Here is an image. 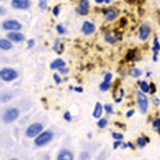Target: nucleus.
<instances>
[{
	"label": "nucleus",
	"mask_w": 160,
	"mask_h": 160,
	"mask_svg": "<svg viewBox=\"0 0 160 160\" xmlns=\"http://www.w3.org/2000/svg\"><path fill=\"white\" fill-rule=\"evenodd\" d=\"M53 137H54V134H53V132L52 130H43L34 138V145L38 147V148L45 147L52 141V140H53Z\"/></svg>",
	"instance_id": "obj_1"
},
{
	"label": "nucleus",
	"mask_w": 160,
	"mask_h": 160,
	"mask_svg": "<svg viewBox=\"0 0 160 160\" xmlns=\"http://www.w3.org/2000/svg\"><path fill=\"white\" fill-rule=\"evenodd\" d=\"M19 115H21L19 109H17V107H8V109H6L3 111L2 119H3V122H6V123H11V122L17 121L19 118Z\"/></svg>",
	"instance_id": "obj_2"
},
{
	"label": "nucleus",
	"mask_w": 160,
	"mask_h": 160,
	"mask_svg": "<svg viewBox=\"0 0 160 160\" xmlns=\"http://www.w3.org/2000/svg\"><path fill=\"white\" fill-rule=\"evenodd\" d=\"M0 79H2L3 82H7V83L14 82V80L18 79V72L15 69H12V68H8V67L2 68V69H0Z\"/></svg>",
	"instance_id": "obj_3"
},
{
	"label": "nucleus",
	"mask_w": 160,
	"mask_h": 160,
	"mask_svg": "<svg viewBox=\"0 0 160 160\" xmlns=\"http://www.w3.org/2000/svg\"><path fill=\"white\" fill-rule=\"evenodd\" d=\"M136 98H137V106H138L140 111H141L142 114H145L148 111V106H149V101H148L147 95L144 94L142 91H137Z\"/></svg>",
	"instance_id": "obj_4"
},
{
	"label": "nucleus",
	"mask_w": 160,
	"mask_h": 160,
	"mask_svg": "<svg viewBox=\"0 0 160 160\" xmlns=\"http://www.w3.org/2000/svg\"><path fill=\"white\" fill-rule=\"evenodd\" d=\"M41 132H43V125L41 122H34L26 129V136L30 138H35Z\"/></svg>",
	"instance_id": "obj_5"
},
{
	"label": "nucleus",
	"mask_w": 160,
	"mask_h": 160,
	"mask_svg": "<svg viewBox=\"0 0 160 160\" xmlns=\"http://www.w3.org/2000/svg\"><path fill=\"white\" fill-rule=\"evenodd\" d=\"M2 29L6 31H21L22 30V23L15 21V19H7L2 23Z\"/></svg>",
	"instance_id": "obj_6"
},
{
	"label": "nucleus",
	"mask_w": 160,
	"mask_h": 160,
	"mask_svg": "<svg viewBox=\"0 0 160 160\" xmlns=\"http://www.w3.org/2000/svg\"><path fill=\"white\" fill-rule=\"evenodd\" d=\"M151 33H152V29H151V25L147 22H144L140 25V29H138V38L140 41L145 42L148 41V38L151 37Z\"/></svg>",
	"instance_id": "obj_7"
},
{
	"label": "nucleus",
	"mask_w": 160,
	"mask_h": 160,
	"mask_svg": "<svg viewBox=\"0 0 160 160\" xmlns=\"http://www.w3.org/2000/svg\"><path fill=\"white\" fill-rule=\"evenodd\" d=\"M11 7H12L14 10L25 11L31 7V2L30 0H11Z\"/></svg>",
	"instance_id": "obj_8"
},
{
	"label": "nucleus",
	"mask_w": 160,
	"mask_h": 160,
	"mask_svg": "<svg viewBox=\"0 0 160 160\" xmlns=\"http://www.w3.org/2000/svg\"><path fill=\"white\" fill-rule=\"evenodd\" d=\"M102 14H103V17H105L106 22H113L118 18L119 11L117 8H105V10H102Z\"/></svg>",
	"instance_id": "obj_9"
},
{
	"label": "nucleus",
	"mask_w": 160,
	"mask_h": 160,
	"mask_svg": "<svg viewBox=\"0 0 160 160\" xmlns=\"http://www.w3.org/2000/svg\"><path fill=\"white\" fill-rule=\"evenodd\" d=\"M103 38H105V41L107 43H115L122 38V34H119V31H115V30L114 31H106L105 35H103Z\"/></svg>",
	"instance_id": "obj_10"
},
{
	"label": "nucleus",
	"mask_w": 160,
	"mask_h": 160,
	"mask_svg": "<svg viewBox=\"0 0 160 160\" xmlns=\"http://www.w3.org/2000/svg\"><path fill=\"white\" fill-rule=\"evenodd\" d=\"M88 11H90V2L88 0H80L78 7H76V12H78V15L84 17V15L88 14Z\"/></svg>",
	"instance_id": "obj_11"
},
{
	"label": "nucleus",
	"mask_w": 160,
	"mask_h": 160,
	"mask_svg": "<svg viewBox=\"0 0 160 160\" xmlns=\"http://www.w3.org/2000/svg\"><path fill=\"white\" fill-rule=\"evenodd\" d=\"M7 38L12 43H19L25 41V34L21 33V31H8L7 33Z\"/></svg>",
	"instance_id": "obj_12"
},
{
	"label": "nucleus",
	"mask_w": 160,
	"mask_h": 160,
	"mask_svg": "<svg viewBox=\"0 0 160 160\" xmlns=\"http://www.w3.org/2000/svg\"><path fill=\"white\" fill-rule=\"evenodd\" d=\"M95 30H97V27H95V25L92 22L90 21H84L82 25V33L84 35H91L95 33Z\"/></svg>",
	"instance_id": "obj_13"
},
{
	"label": "nucleus",
	"mask_w": 160,
	"mask_h": 160,
	"mask_svg": "<svg viewBox=\"0 0 160 160\" xmlns=\"http://www.w3.org/2000/svg\"><path fill=\"white\" fill-rule=\"evenodd\" d=\"M56 160H73V152L69 149H61L57 153Z\"/></svg>",
	"instance_id": "obj_14"
},
{
	"label": "nucleus",
	"mask_w": 160,
	"mask_h": 160,
	"mask_svg": "<svg viewBox=\"0 0 160 160\" xmlns=\"http://www.w3.org/2000/svg\"><path fill=\"white\" fill-rule=\"evenodd\" d=\"M137 54H138L137 49L128 50V53L125 56V61H137V60H140V56H137Z\"/></svg>",
	"instance_id": "obj_15"
},
{
	"label": "nucleus",
	"mask_w": 160,
	"mask_h": 160,
	"mask_svg": "<svg viewBox=\"0 0 160 160\" xmlns=\"http://www.w3.org/2000/svg\"><path fill=\"white\" fill-rule=\"evenodd\" d=\"M67 64L65 61H64L62 58H56L53 60V61L50 62V69H53V71H58L60 68H62V67H65Z\"/></svg>",
	"instance_id": "obj_16"
},
{
	"label": "nucleus",
	"mask_w": 160,
	"mask_h": 160,
	"mask_svg": "<svg viewBox=\"0 0 160 160\" xmlns=\"http://www.w3.org/2000/svg\"><path fill=\"white\" fill-rule=\"evenodd\" d=\"M0 49L2 50H11L12 49V42L8 38H0Z\"/></svg>",
	"instance_id": "obj_17"
},
{
	"label": "nucleus",
	"mask_w": 160,
	"mask_h": 160,
	"mask_svg": "<svg viewBox=\"0 0 160 160\" xmlns=\"http://www.w3.org/2000/svg\"><path fill=\"white\" fill-rule=\"evenodd\" d=\"M103 105H101L99 102H97L95 103V109H94V111H92V115L97 119H99V118H102V113H103Z\"/></svg>",
	"instance_id": "obj_18"
},
{
	"label": "nucleus",
	"mask_w": 160,
	"mask_h": 160,
	"mask_svg": "<svg viewBox=\"0 0 160 160\" xmlns=\"http://www.w3.org/2000/svg\"><path fill=\"white\" fill-rule=\"evenodd\" d=\"M148 142H149V138H148L147 136H141V137L137 138V141H136V145H137V148H144Z\"/></svg>",
	"instance_id": "obj_19"
},
{
	"label": "nucleus",
	"mask_w": 160,
	"mask_h": 160,
	"mask_svg": "<svg viewBox=\"0 0 160 160\" xmlns=\"http://www.w3.org/2000/svg\"><path fill=\"white\" fill-rule=\"evenodd\" d=\"M12 92H2V95H0V102L2 103H7L10 102L11 99H12Z\"/></svg>",
	"instance_id": "obj_20"
},
{
	"label": "nucleus",
	"mask_w": 160,
	"mask_h": 160,
	"mask_svg": "<svg viewBox=\"0 0 160 160\" xmlns=\"http://www.w3.org/2000/svg\"><path fill=\"white\" fill-rule=\"evenodd\" d=\"M152 50H153V56H158V53L160 52V43H159L158 35L153 37V46H152Z\"/></svg>",
	"instance_id": "obj_21"
},
{
	"label": "nucleus",
	"mask_w": 160,
	"mask_h": 160,
	"mask_svg": "<svg viewBox=\"0 0 160 160\" xmlns=\"http://www.w3.org/2000/svg\"><path fill=\"white\" fill-rule=\"evenodd\" d=\"M53 49H54V52H56L57 54H61L62 50H64V43H61V41H56Z\"/></svg>",
	"instance_id": "obj_22"
},
{
	"label": "nucleus",
	"mask_w": 160,
	"mask_h": 160,
	"mask_svg": "<svg viewBox=\"0 0 160 160\" xmlns=\"http://www.w3.org/2000/svg\"><path fill=\"white\" fill-rule=\"evenodd\" d=\"M107 125H109V119L107 118H99L98 122H97V126L99 128V129H105Z\"/></svg>",
	"instance_id": "obj_23"
},
{
	"label": "nucleus",
	"mask_w": 160,
	"mask_h": 160,
	"mask_svg": "<svg viewBox=\"0 0 160 160\" xmlns=\"http://www.w3.org/2000/svg\"><path fill=\"white\" fill-rule=\"evenodd\" d=\"M138 86H140V91H142L144 94H148V92H149V84H148L147 82H144V80H142V82L138 83Z\"/></svg>",
	"instance_id": "obj_24"
},
{
	"label": "nucleus",
	"mask_w": 160,
	"mask_h": 160,
	"mask_svg": "<svg viewBox=\"0 0 160 160\" xmlns=\"http://www.w3.org/2000/svg\"><path fill=\"white\" fill-rule=\"evenodd\" d=\"M110 88H111V83L110 82H105V80H103L101 84H99V90L103 91V92H105V91H109Z\"/></svg>",
	"instance_id": "obj_25"
},
{
	"label": "nucleus",
	"mask_w": 160,
	"mask_h": 160,
	"mask_svg": "<svg viewBox=\"0 0 160 160\" xmlns=\"http://www.w3.org/2000/svg\"><path fill=\"white\" fill-rule=\"evenodd\" d=\"M130 75L133 76V78L137 79V78H140V76L142 75V71H141V69H138V68H136V67H133V68L130 69Z\"/></svg>",
	"instance_id": "obj_26"
},
{
	"label": "nucleus",
	"mask_w": 160,
	"mask_h": 160,
	"mask_svg": "<svg viewBox=\"0 0 160 160\" xmlns=\"http://www.w3.org/2000/svg\"><path fill=\"white\" fill-rule=\"evenodd\" d=\"M152 128L160 134V118H155L153 121H152Z\"/></svg>",
	"instance_id": "obj_27"
},
{
	"label": "nucleus",
	"mask_w": 160,
	"mask_h": 160,
	"mask_svg": "<svg viewBox=\"0 0 160 160\" xmlns=\"http://www.w3.org/2000/svg\"><path fill=\"white\" fill-rule=\"evenodd\" d=\"M56 31H57L60 35H62V34H65V33H67V29L61 25V23H58V25L56 26Z\"/></svg>",
	"instance_id": "obj_28"
},
{
	"label": "nucleus",
	"mask_w": 160,
	"mask_h": 160,
	"mask_svg": "<svg viewBox=\"0 0 160 160\" xmlns=\"http://www.w3.org/2000/svg\"><path fill=\"white\" fill-rule=\"evenodd\" d=\"M111 137H113L115 141H122V140H123V134L122 133H117V132H113V133H111Z\"/></svg>",
	"instance_id": "obj_29"
},
{
	"label": "nucleus",
	"mask_w": 160,
	"mask_h": 160,
	"mask_svg": "<svg viewBox=\"0 0 160 160\" xmlns=\"http://www.w3.org/2000/svg\"><path fill=\"white\" fill-rule=\"evenodd\" d=\"M79 160H90V153L87 151H83L79 156Z\"/></svg>",
	"instance_id": "obj_30"
},
{
	"label": "nucleus",
	"mask_w": 160,
	"mask_h": 160,
	"mask_svg": "<svg viewBox=\"0 0 160 160\" xmlns=\"http://www.w3.org/2000/svg\"><path fill=\"white\" fill-rule=\"evenodd\" d=\"M38 6H39V8H41L42 11H45L48 8V0H39Z\"/></svg>",
	"instance_id": "obj_31"
},
{
	"label": "nucleus",
	"mask_w": 160,
	"mask_h": 160,
	"mask_svg": "<svg viewBox=\"0 0 160 160\" xmlns=\"http://www.w3.org/2000/svg\"><path fill=\"white\" fill-rule=\"evenodd\" d=\"M103 109H105V111H106V113H109V114H113V113H114L113 105H110V103H109V105H105V106H103Z\"/></svg>",
	"instance_id": "obj_32"
},
{
	"label": "nucleus",
	"mask_w": 160,
	"mask_h": 160,
	"mask_svg": "<svg viewBox=\"0 0 160 160\" xmlns=\"http://www.w3.org/2000/svg\"><path fill=\"white\" fill-rule=\"evenodd\" d=\"M64 119H65L67 122H71V121H72V114H71V111H65V113H64Z\"/></svg>",
	"instance_id": "obj_33"
},
{
	"label": "nucleus",
	"mask_w": 160,
	"mask_h": 160,
	"mask_svg": "<svg viewBox=\"0 0 160 160\" xmlns=\"http://www.w3.org/2000/svg\"><path fill=\"white\" fill-rule=\"evenodd\" d=\"M103 80H105V82H110V83H111V80H113V75H111L110 72H106V73H105V78H103Z\"/></svg>",
	"instance_id": "obj_34"
},
{
	"label": "nucleus",
	"mask_w": 160,
	"mask_h": 160,
	"mask_svg": "<svg viewBox=\"0 0 160 160\" xmlns=\"http://www.w3.org/2000/svg\"><path fill=\"white\" fill-rule=\"evenodd\" d=\"M68 72H69V69H68V67H67V65H65V67H62V68H60V69H58V73L61 75V76H62V75H67Z\"/></svg>",
	"instance_id": "obj_35"
},
{
	"label": "nucleus",
	"mask_w": 160,
	"mask_h": 160,
	"mask_svg": "<svg viewBox=\"0 0 160 160\" xmlns=\"http://www.w3.org/2000/svg\"><path fill=\"white\" fill-rule=\"evenodd\" d=\"M53 79H54V82L57 83V84H60V83L62 82V80H61V75H60V73H54L53 75Z\"/></svg>",
	"instance_id": "obj_36"
},
{
	"label": "nucleus",
	"mask_w": 160,
	"mask_h": 160,
	"mask_svg": "<svg viewBox=\"0 0 160 160\" xmlns=\"http://www.w3.org/2000/svg\"><path fill=\"white\" fill-rule=\"evenodd\" d=\"M155 92H156V86L153 84V83H151V84H149V94L153 95Z\"/></svg>",
	"instance_id": "obj_37"
},
{
	"label": "nucleus",
	"mask_w": 160,
	"mask_h": 160,
	"mask_svg": "<svg viewBox=\"0 0 160 160\" xmlns=\"http://www.w3.org/2000/svg\"><path fill=\"white\" fill-rule=\"evenodd\" d=\"M34 45H35V41H34L33 38H31V39H29V41H27V48H29V49H31V48H33Z\"/></svg>",
	"instance_id": "obj_38"
},
{
	"label": "nucleus",
	"mask_w": 160,
	"mask_h": 160,
	"mask_svg": "<svg viewBox=\"0 0 160 160\" xmlns=\"http://www.w3.org/2000/svg\"><path fill=\"white\" fill-rule=\"evenodd\" d=\"M53 15H54V17H58V15H60V6H56L53 8Z\"/></svg>",
	"instance_id": "obj_39"
},
{
	"label": "nucleus",
	"mask_w": 160,
	"mask_h": 160,
	"mask_svg": "<svg viewBox=\"0 0 160 160\" xmlns=\"http://www.w3.org/2000/svg\"><path fill=\"white\" fill-rule=\"evenodd\" d=\"M134 114V110L133 109H130L129 111H128V113H126V118H130L132 117V115H133Z\"/></svg>",
	"instance_id": "obj_40"
},
{
	"label": "nucleus",
	"mask_w": 160,
	"mask_h": 160,
	"mask_svg": "<svg viewBox=\"0 0 160 160\" xmlns=\"http://www.w3.org/2000/svg\"><path fill=\"white\" fill-rule=\"evenodd\" d=\"M6 12H7V11H6L4 7L0 6V17H2V15H6Z\"/></svg>",
	"instance_id": "obj_41"
},
{
	"label": "nucleus",
	"mask_w": 160,
	"mask_h": 160,
	"mask_svg": "<svg viewBox=\"0 0 160 160\" xmlns=\"http://www.w3.org/2000/svg\"><path fill=\"white\" fill-rule=\"evenodd\" d=\"M121 144H122V141H115V142L113 144V147H114V148H119V147H121Z\"/></svg>",
	"instance_id": "obj_42"
},
{
	"label": "nucleus",
	"mask_w": 160,
	"mask_h": 160,
	"mask_svg": "<svg viewBox=\"0 0 160 160\" xmlns=\"http://www.w3.org/2000/svg\"><path fill=\"white\" fill-rule=\"evenodd\" d=\"M152 101H153V103H155L156 106H158V105H160V101H159L158 98H155V97H153V98H152Z\"/></svg>",
	"instance_id": "obj_43"
},
{
	"label": "nucleus",
	"mask_w": 160,
	"mask_h": 160,
	"mask_svg": "<svg viewBox=\"0 0 160 160\" xmlns=\"http://www.w3.org/2000/svg\"><path fill=\"white\" fill-rule=\"evenodd\" d=\"M73 90H75V91H78V92H83V88H82V87H75Z\"/></svg>",
	"instance_id": "obj_44"
},
{
	"label": "nucleus",
	"mask_w": 160,
	"mask_h": 160,
	"mask_svg": "<svg viewBox=\"0 0 160 160\" xmlns=\"http://www.w3.org/2000/svg\"><path fill=\"white\" fill-rule=\"evenodd\" d=\"M95 3L97 4H102V3H105V0H95Z\"/></svg>",
	"instance_id": "obj_45"
},
{
	"label": "nucleus",
	"mask_w": 160,
	"mask_h": 160,
	"mask_svg": "<svg viewBox=\"0 0 160 160\" xmlns=\"http://www.w3.org/2000/svg\"><path fill=\"white\" fill-rule=\"evenodd\" d=\"M121 101H122V98H119V97H118V98H115V102H117V103H119Z\"/></svg>",
	"instance_id": "obj_46"
},
{
	"label": "nucleus",
	"mask_w": 160,
	"mask_h": 160,
	"mask_svg": "<svg viewBox=\"0 0 160 160\" xmlns=\"http://www.w3.org/2000/svg\"><path fill=\"white\" fill-rule=\"evenodd\" d=\"M126 144H128V147H129V148H134V145L132 142H126Z\"/></svg>",
	"instance_id": "obj_47"
},
{
	"label": "nucleus",
	"mask_w": 160,
	"mask_h": 160,
	"mask_svg": "<svg viewBox=\"0 0 160 160\" xmlns=\"http://www.w3.org/2000/svg\"><path fill=\"white\" fill-rule=\"evenodd\" d=\"M111 2H113V0H105V4H110Z\"/></svg>",
	"instance_id": "obj_48"
},
{
	"label": "nucleus",
	"mask_w": 160,
	"mask_h": 160,
	"mask_svg": "<svg viewBox=\"0 0 160 160\" xmlns=\"http://www.w3.org/2000/svg\"><path fill=\"white\" fill-rule=\"evenodd\" d=\"M10 160H19V159H15V158H12V159H10Z\"/></svg>",
	"instance_id": "obj_49"
},
{
	"label": "nucleus",
	"mask_w": 160,
	"mask_h": 160,
	"mask_svg": "<svg viewBox=\"0 0 160 160\" xmlns=\"http://www.w3.org/2000/svg\"><path fill=\"white\" fill-rule=\"evenodd\" d=\"M0 2H4V0H0Z\"/></svg>",
	"instance_id": "obj_50"
}]
</instances>
